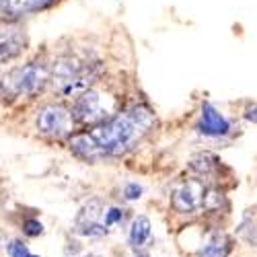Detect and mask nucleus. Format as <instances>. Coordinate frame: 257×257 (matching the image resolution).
<instances>
[{
    "mask_svg": "<svg viewBox=\"0 0 257 257\" xmlns=\"http://www.w3.org/2000/svg\"><path fill=\"white\" fill-rule=\"evenodd\" d=\"M153 125V113L144 107H134L132 111L115 115L99 123L95 130L89 132L93 142L101 151V155H121L146 134V130Z\"/></svg>",
    "mask_w": 257,
    "mask_h": 257,
    "instance_id": "obj_1",
    "label": "nucleus"
},
{
    "mask_svg": "<svg viewBox=\"0 0 257 257\" xmlns=\"http://www.w3.org/2000/svg\"><path fill=\"white\" fill-rule=\"evenodd\" d=\"M48 80V70L39 64H27L5 76L3 89L7 95H33Z\"/></svg>",
    "mask_w": 257,
    "mask_h": 257,
    "instance_id": "obj_2",
    "label": "nucleus"
},
{
    "mask_svg": "<svg viewBox=\"0 0 257 257\" xmlns=\"http://www.w3.org/2000/svg\"><path fill=\"white\" fill-rule=\"evenodd\" d=\"M72 115L62 105H46L37 115V127L41 134L48 136H62L70 130Z\"/></svg>",
    "mask_w": 257,
    "mask_h": 257,
    "instance_id": "obj_3",
    "label": "nucleus"
},
{
    "mask_svg": "<svg viewBox=\"0 0 257 257\" xmlns=\"http://www.w3.org/2000/svg\"><path fill=\"white\" fill-rule=\"evenodd\" d=\"M204 196H206V187L200 179L185 181L173 191V208L183 214L196 212L204 208Z\"/></svg>",
    "mask_w": 257,
    "mask_h": 257,
    "instance_id": "obj_4",
    "label": "nucleus"
},
{
    "mask_svg": "<svg viewBox=\"0 0 257 257\" xmlns=\"http://www.w3.org/2000/svg\"><path fill=\"white\" fill-rule=\"evenodd\" d=\"M101 214H105L101 210V202L93 200L87 206H82V210L76 216V228L80 234H87V237H103L107 234V226L99 220Z\"/></svg>",
    "mask_w": 257,
    "mask_h": 257,
    "instance_id": "obj_5",
    "label": "nucleus"
},
{
    "mask_svg": "<svg viewBox=\"0 0 257 257\" xmlns=\"http://www.w3.org/2000/svg\"><path fill=\"white\" fill-rule=\"evenodd\" d=\"M107 111L103 109L101 105V95L95 93V91H87L82 93L74 105V117L80 121V123H95V121H101L105 119Z\"/></svg>",
    "mask_w": 257,
    "mask_h": 257,
    "instance_id": "obj_6",
    "label": "nucleus"
},
{
    "mask_svg": "<svg viewBox=\"0 0 257 257\" xmlns=\"http://www.w3.org/2000/svg\"><path fill=\"white\" fill-rule=\"evenodd\" d=\"M230 130L228 119L216 109L214 105L204 103L202 105V115L198 121V132L204 136H224Z\"/></svg>",
    "mask_w": 257,
    "mask_h": 257,
    "instance_id": "obj_7",
    "label": "nucleus"
},
{
    "mask_svg": "<svg viewBox=\"0 0 257 257\" xmlns=\"http://www.w3.org/2000/svg\"><path fill=\"white\" fill-rule=\"evenodd\" d=\"M54 0H0V13L5 17H23L35 11L48 9Z\"/></svg>",
    "mask_w": 257,
    "mask_h": 257,
    "instance_id": "obj_8",
    "label": "nucleus"
},
{
    "mask_svg": "<svg viewBox=\"0 0 257 257\" xmlns=\"http://www.w3.org/2000/svg\"><path fill=\"white\" fill-rule=\"evenodd\" d=\"M230 253V239L224 232H212L208 241L198 249L196 257H226Z\"/></svg>",
    "mask_w": 257,
    "mask_h": 257,
    "instance_id": "obj_9",
    "label": "nucleus"
},
{
    "mask_svg": "<svg viewBox=\"0 0 257 257\" xmlns=\"http://www.w3.org/2000/svg\"><path fill=\"white\" fill-rule=\"evenodd\" d=\"M70 148L82 159H87V161H97L101 159V151L97 148V144L93 142V138L89 134H76L70 138Z\"/></svg>",
    "mask_w": 257,
    "mask_h": 257,
    "instance_id": "obj_10",
    "label": "nucleus"
},
{
    "mask_svg": "<svg viewBox=\"0 0 257 257\" xmlns=\"http://www.w3.org/2000/svg\"><path fill=\"white\" fill-rule=\"evenodd\" d=\"M23 46H25V39L21 37L17 31H11L5 37H0V64L15 58L17 54H21Z\"/></svg>",
    "mask_w": 257,
    "mask_h": 257,
    "instance_id": "obj_11",
    "label": "nucleus"
},
{
    "mask_svg": "<svg viewBox=\"0 0 257 257\" xmlns=\"http://www.w3.org/2000/svg\"><path fill=\"white\" fill-rule=\"evenodd\" d=\"M148 237H151V220L146 216H138L134 218L132 222V228H130V245L132 247H142Z\"/></svg>",
    "mask_w": 257,
    "mask_h": 257,
    "instance_id": "obj_12",
    "label": "nucleus"
},
{
    "mask_svg": "<svg viewBox=\"0 0 257 257\" xmlns=\"http://www.w3.org/2000/svg\"><path fill=\"white\" fill-rule=\"evenodd\" d=\"M216 165H218V159H216V157L204 153V155H198L196 159H191V165H189V167L194 169V171H198L200 175H208Z\"/></svg>",
    "mask_w": 257,
    "mask_h": 257,
    "instance_id": "obj_13",
    "label": "nucleus"
},
{
    "mask_svg": "<svg viewBox=\"0 0 257 257\" xmlns=\"http://www.w3.org/2000/svg\"><path fill=\"white\" fill-rule=\"evenodd\" d=\"M220 206H224V196L216 189H206L204 196V208L208 210H220Z\"/></svg>",
    "mask_w": 257,
    "mask_h": 257,
    "instance_id": "obj_14",
    "label": "nucleus"
},
{
    "mask_svg": "<svg viewBox=\"0 0 257 257\" xmlns=\"http://www.w3.org/2000/svg\"><path fill=\"white\" fill-rule=\"evenodd\" d=\"M121 218H123V210H119V208H109V210L103 214V224H105V226H113V224L121 222Z\"/></svg>",
    "mask_w": 257,
    "mask_h": 257,
    "instance_id": "obj_15",
    "label": "nucleus"
},
{
    "mask_svg": "<svg viewBox=\"0 0 257 257\" xmlns=\"http://www.w3.org/2000/svg\"><path fill=\"white\" fill-rule=\"evenodd\" d=\"M7 251H9L11 257H31L29 249L23 243H21V241H11L9 247H7Z\"/></svg>",
    "mask_w": 257,
    "mask_h": 257,
    "instance_id": "obj_16",
    "label": "nucleus"
},
{
    "mask_svg": "<svg viewBox=\"0 0 257 257\" xmlns=\"http://www.w3.org/2000/svg\"><path fill=\"white\" fill-rule=\"evenodd\" d=\"M44 232V224H41L39 220H27L25 222V234H29V237H37V234Z\"/></svg>",
    "mask_w": 257,
    "mask_h": 257,
    "instance_id": "obj_17",
    "label": "nucleus"
},
{
    "mask_svg": "<svg viewBox=\"0 0 257 257\" xmlns=\"http://www.w3.org/2000/svg\"><path fill=\"white\" fill-rule=\"evenodd\" d=\"M123 196H125L127 200H138V198L142 196V187H140L138 183H127L125 189H123Z\"/></svg>",
    "mask_w": 257,
    "mask_h": 257,
    "instance_id": "obj_18",
    "label": "nucleus"
},
{
    "mask_svg": "<svg viewBox=\"0 0 257 257\" xmlns=\"http://www.w3.org/2000/svg\"><path fill=\"white\" fill-rule=\"evenodd\" d=\"M245 119H249V121H253V123H257V105H253V107H249V109L245 111Z\"/></svg>",
    "mask_w": 257,
    "mask_h": 257,
    "instance_id": "obj_19",
    "label": "nucleus"
},
{
    "mask_svg": "<svg viewBox=\"0 0 257 257\" xmlns=\"http://www.w3.org/2000/svg\"><path fill=\"white\" fill-rule=\"evenodd\" d=\"M89 257H97V255H89Z\"/></svg>",
    "mask_w": 257,
    "mask_h": 257,
    "instance_id": "obj_20",
    "label": "nucleus"
},
{
    "mask_svg": "<svg viewBox=\"0 0 257 257\" xmlns=\"http://www.w3.org/2000/svg\"><path fill=\"white\" fill-rule=\"evenodd\" d=\"M31 257H37V255H31Z\"/></svg>",
    "mask_w": 257,
    "mask_h": 257,
    "instance_id": "obj_21",
    "label": "nucleus"
},
{
    "mask_svg": "<svg viewBox=\"0 0 257 257\" xmlns=\"http://www.w3.org/2000/svg\"><path fill=\"white\" fill-rule=\"evenodd\" d=\"M0 97H3V95H0Z\"/></svg>",
    "mask_w": 257,
    "mask_h": 257,
    "instance_id": "obj_22",
    "label": "nucleus"
}]
</instances>
